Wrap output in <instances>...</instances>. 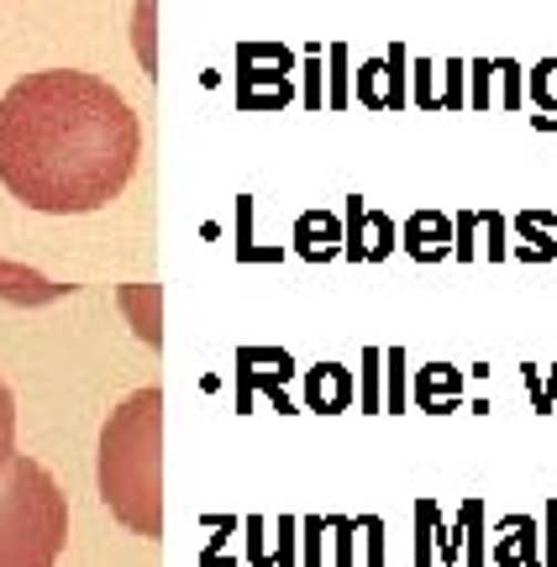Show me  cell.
I'll return each instance as SVG.
<instances>
[{
    "label": "cell",
    "mask_w": 557,
    "mask_h": 567,
    "mask_svg": "<svg viewBox=\"0 0 557 567\" xmlns=\"http://www.w3.org/2000/svg\"><path fill=\"white\" fill-rule=\"evenodd\" d=\"M143 126L122 90L80 69H42L0 95V184L42 216H90L122 195Z\"/></svg>",
    "instance_id": "1"
},
{
    "label": "cell",
    "mask_w": 557,
    "mask_h": 567,
    "mask_svg": "<svg viewBox=\"0 0 557 567\" xmlns=\"http://www.w3.org/2000/svg\"><path fill=\"white\" fill-rule=\"evenodd\" d=\"M101 499L132 536H164V394L137 389L101 425Z\"/></svg>",
    "instance_id": "2"
},
{
    "label": "cell",
    "mask_w": 557,
    "mask_h": 567,
    "mask_svg": "<svg viewBox=\"0 0 557 567\" xmlns=\"http://www.w3.org/2000/svg\"><path fill=\"white\" fill-rule=\"evenodd\" d=\"M69 547V499L53 473L17 452L0 473V567H59Z\"/></svg>",
    "instance_id": "3"
},
{
    "label": "cell",
    "mask_w": 557,
    "mask_h": 567,
    "mask_svg": "<svg viewBox=\"0 0 557 567\" xmlns=\"http://www.w3.org/2000/svg\"><path fill=\"white\" fill-rule=\"evenodd\" d=\"M0 279H11V284H0L11 300H59V295H69L74 284H48V279H38V274H21V268H6L0 264Z\"/></svg>",
    "instance_id": "4"
},
{
    "label": "cell",
    "mask_w": 557,
    "mask_h": 567,
    "mask_svg": "<svg viewBox=\"0 0 557 567\" xmlns=\"http://www.w3.org/2000/svg\"><path fill=\"white\" fill-rule=\"evenodd\" d=\"M11 457H17V400H11V389L0 379V473H6Z\"/></svg>",
    "instance_id": "5"
},
{
    "label": "cell",
    "mask_w": 557,
    "mask_h": 567,
    "mask_svg": "<svg viewBox=\"0 0 557 567\" xmlns=\"http://www.w3.org/2000/svg\"><path fill=\"white\" fill-rule=\"evenodd\" d=\"M147 11H153V0H143V11H137V27H143L137 38H143V63L153 69V48H147Z\"/></svg>",
    "instance_id": "6"
}]
</instances>
